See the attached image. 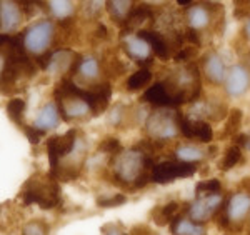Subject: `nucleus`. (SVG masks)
<instances>
[{
  "label": "nucleus",
  "mask_w": 250,
  "mask_h": 235,
  "mask_svg": "<svg viewBox=\"0 0 250 235\" xmlns=\"http://www.w3.org/2000/svg\"><path fill=\"white\" fill-rule=\"evenodd\" d=\"M114 164V184L134 190L145 189L152 182V170L155 167V159L142 153L137 149L124 150L112 160Z\"/></svg>",
  "instance_id": "1"
},
{
  "label": "nucleus",
  "mask_w": 250,
  "mask_h": 235,
  "mask_svg": "<svg viewBox=\"0 0 250 235\" xmlns=\"http://www.w3.org/2000/svg\"><path fill=\"white\" fill-rule=\"evenodd\" d=\"M23 205H39L43 210H52L62 205V193H60L59 180L48 173H34L23 184L20 192Z\"/></svg>",
  "instance_id": "2"
},
{
  "label": "nucleus",
  "mask_w": 250,
  "mask_h": 235,
  "mask_svg": "<svg viewBox=\"0 0 250 235\" xmlns=\"http://www.w3.org/2000/svg\"><path fill=\"white\" fill-rule=\"evenodd\" d=\"M22 34V42L25 47L27 54L34 55L35 59L45 55L48 52V47L52 45L55 37V25L52 20L42 19L29 25Z\"/></svg>",
  "instance_id": "3"
},
{
  "label": "nucleus",
  "mask_w": 250,
  "mask_h": 235,
  "mask_svg": "<svg viewBox=\"0 0 250 235\" xmlns=\"http://www.w3.org/2000/svg\"><path fill=\"white\" fill-rule=\"evenodd\" d=\"M142 102L154 105L155 108H177L187 102V95L168 77L167 80L152 84L142 95Z\"/></svg>",
  "instance_id": "4"
},
{
  "label": "nucleus",
  "mask_w": 250,
  "mask_h": 235,
  "mask_svg": "<svg viewBox=\"0 0 250 235\" xmlns=\"http://www.w3.org/2000/svg\"><path fill=\"white\" fill-rule=\"evenodd\" d=\"M145 132L148 139L164 142L173 139L179 130V110L177 108H155L145 122Z\"/></svg>",
  "instance_id": "5"
},
{
  "label": "nucleus",
  "mask_w": 250,
  "mask_h": 235,
  "mask_svg": "<svg viewBox=\"0 0 250 235\" xmlns=\"http://www.w3.org/2000/svg\"><path fill=\"white\" fill-rule=\"evenodd\" d=\"M79 135H80V132L77 128H70V130L67 133H63V135L48 137L45 147H47L48 162H50V169H55L62 160L74 155L80 140H82V137H79Z\"/></svg>",
  "instance_id": "6"
},
{
  "label": "nucleus",
  "mask_w": 250,
  "mask_h": 235,
  "mask_svg": "<svg viewBox=\"0 0 250 235\" xmlns=\"http://www.w3.org/2000/svg\"><path fill=\"white\" fill-rule=\"evenodd\" d=\"M197 170H199V165L185 164V162L180 160L159 162V164H155L154 170H152V182L165 185L180 179H188V177L195 175Z\"/></svg>",
  "instance_id": "7"
},
{
  "label": "nucleus",
  "mask_w": 250,
  "mask_h": 235,
  "mask_svg": "<svg viewBox=\"0 0 250 235\" xmlns=\"http://www.w3.org/2000/svg\"><path fill=\"white\" fill-rule=\"evenodd\" d=\"M222 10L219 3H208V2H193L190 7H187V23L188 28L195 32H202L205 28L213 25V20H215V12Z\"/></svg>",
  "instance_id": "8"
},
{
  "label": "nucleus",
  "mask_w": 250,
  "mask_h": 235,
  "mask_svg": "<svg viewBox=\"0 0 250 235\" xmlns=\"http://www.w3.org/2000/svg\"><path fill=\"white\" fill-rule=\"evenodd\" d=\"M179 130L187 140H195L199 144H210L213 140V130L207 120H192L179 110Z\"/></svg>",
  "instance_id": "9"
},
{
  "label": "nucleus",
  "mask_w": 250,
  "mask_h": 235,
  "mask_svg": "<svg viewBox=\"0 0 250 235\" xmlns=\"http://www.w3.org/2000/svg\"><path fill=\"white\" fill-rule=\"evenodd\" d=\"M224 202L225 200L222 195L195 198V200L188 204L187 215L188 218H192L193 222H197V224H204V222L215 217V214L219 212V209L222 207Z\"/></svg>",
  "instance_id": "10"
},
{
  "label": "nucleus",
  "mask_w": 250,
  "mask_h": 235,
  "mask_svg": "<svg viewBox=\"0 0 250 235\" xmlns=\"http://www.w3.org/2000/svg\"><path fill=\"white\" fill-rule=\"evenodd\" d=\"M83 100L88 104L92 112V117H97L104 113L108 108V104L112 100V85L110 82H99L90 85L83 92Z\"/></svg>",
  "instance_id": "11"
},
{
  "label": "nucleus",
  "mask_w": 250,
  "mask_h": 235,
  "mask_svg": "<svg viewBox=\"0 0 250 235\" xmlns=\"http://www.w3.org/2000/svg\"><path fill=\"white\" fill-rule=\"evenodd\" d=\"M227 212L230 218L232 230L240 232L245 218L250 215V193L237 192L227 200Z\"/></svg>",
  "instance_id": "12"
},
{
  "label": "nucleus",
  "mask_w": 250,
  "mask_h": 235,
  "mask_svg": "<svg viewBox=\"0 0 250 235\" xmlns=\"http://www.w3.org/2000/svg\"><path fill=\"white\" fill-rule=\"evenodd\" d=\"M122 50L130 57L134 62L140 65V68H148L152 62H154V57H152V48L145 42L144 39H140L139 35H130L128 39H125L122 42Z\"/></svg>",
  "instance_id": "13"
},
{
  "label": "nucleus",
  "mask_w": 250,
  "mask_h": 235,
  "mask_svg": "<svg viewBox=\"0 0 250 235\" xmlns=\"http://www.w3.org/2000/svg\"><path fill=\"white\" fill-rule=\"evenodd\" d=\"M25 17L22 2H0V30L3 35H14L15 28ZM27 19V17H25Z\"/></svg>",
  "instance_id": "14"
},
{
  "label": "nucleus",
  "mask_w": 250,
  "mask_h": 235,
  "mask_svg": "<svg viewBox=\"0 0 250 235\" xmlns=\"http://www.w3.org/2000/svg\"><path fill=\"white\" fill-rule=\"evenodd\" d=\"M225 92L230 97H240L249 90L250 87V72L249 68L242 64L230 67L227 70V77H225Z\"/></svg>",
  "instance_id": "15"
},
{
  "label": "nucleus",
  "mask_w": 250,
  "mask_h": 235,
  "mask_svg": "<svg viewBox=\"0 0 250 235\" xmlns=\"http://www.w3.org/2000/svg\"><path fill=\"white\" fill-rule=\"evenodd\" d=\"M137 35L150 45L154 55L159 57L160 60H168L172 57V43L164 37V34L152 30V28H142L137 32Z\"/></svg>",
  "instance_id": "16"
},
{
  "label": "nucleus",
  "mask_w": 250,
  "mask_h": 235,
  "mask_svg": "<svg viewBox=\"0 0 250 235\" xmlns=\"http://www.w3.org/2000/svg\"><path fill=\"white\" fill-rule=\"evenodd\" d=\"M202 68H204L205 79L212 85H220L225 82V77H227L225 64L217 52H208V54L204 57Z\"/></svg>",
  "instance_id": "17"
},
{
  "label": "nucleus",
  "mask_w": 250,
  "mask_h": 235,
  "mask_svg": "<svg viewBox=\"0 0 250 235\" xmlns=\"http://www.w3.org/2000/svg\"><path fill=\"white\" fill-rule=\"evenodd\" d=\"M150 20H154V10H152L150 5H145V3H142V5H134V9L127 15L125 22L120 25L122 35L130 34V32L140 28L145 22H150ZM140 30H142V28H140Z\"/></svg>",
  "instance_id": "18"
},
{
  "label": "nucleus",
  "mask_w": 250,
  "mask_h": 235,
  "mask_svg": "<svg viewBox=\"0 0 250 235\" xmlns=\"http://www.w3.org/2000/svg\"><path fill=\"white\" fill-rule=\"evenodd\" d=\"M182 210H184L182 202L172 200L164 205H155V207L150 210V218L159 227L170 225L177 217L182 215Z\"/></svg>",
  "instance_id": "19"
},
{
  "label": "nucleus",
  "mask_w": 250,
  "mask_h": 235,
  "mask_svg": "<svg viewBox=\"0 0 250 235\" xmlns=\"http://www.w3.org/2000/svg\"><path fill=\"white\" fill-rule=\"evenodd\" d=\"M59 120H60V112H59V107L55 104V100H50L43 105L42 108L39 110L37 113V119H35L34 125L42 132H48L52 128H55L59 125Z\"/></svg>",
  "instance_id": "20"
},
{
  "label": "nucleus",
  "mask_w": 250,
  "mask_h": 235,
  "mask_svg": "<svg viewBox=\"0 0 250 235\" xmlns=\"http://www.w3.org/2000/svg\"><path fill=\"white\" fill-rule=\"evenodd\" d=\"M77 75L80 77L82 82H87L90 85L99 84L97 80H99V77L102 75V67H100L99 59L94 55L82 57V59H80V64H79Z\"/></svg>",
  "instance_id": "21"
},
{
  "label": "nucleus",
  "mask_w": 250,
  "mask_h": 235,
  "mask_svg": "<svg viewBox=\"0 0 250 235\" xmlns=\"http://www.w3.org/2000/svg\"><path fill=\"white\" fill-rule=\"evenodd\" d=\"M172 235H207V230L202 224H197L192 218L179 215L170 224Z\"/></svg>",
  "instance_id": "22"
},
{
  "label": "nucleus",
  "mask_w": 250,
  "mask_h": 235,
  "mask_svg": "<svg viewBox=\"0 0 250 235\" xmlns=\"http://www.w3.org/2000/svg\"><path fill=\"white\" fill-rule=\"evenodd\" d=\"M208 153L202 150L199 145L193 144H182L175 149V157L177 160L185 162V164H195L199 165V162H202Z\"/></svg>",
  "instance_id": "23"
},
{
  "label": "nucleus",
  "mask_w": 250,
  "mask_h": 235,
  "mask_svg": "<svg viewBox=\"0 0 250 235\" xmlns=\"http://www.w3.org/2000/svg\"><path fill=\"white\" fill-rule=\"evenodd\" d=\"M45 10L62 23L72 19L75 12V5L74 2H45Z\"/></svg>",
  "instance_id": "24"
},
{
  "label": "nucleus",
  "mask_w": 250,
  "mask_h": 235,
  "mask_svg": "<svg viewBox=\"0 0 250 235\" xmlns=\"http://www.w3.org/2000/svg\"><path fill=\"white\" fill-rule=\"evenodd\" d=\"M152 82V70L150 68H140V70L134 72L125 82V88L128 92H139L147 87Z\"/></svg>",
  "instance_id": "25"
},
{
  "label": "nucleus",
  "mask_w": 250,
  "mask_h": 235,
  "mask_svg": "<svg viewBox=\"0 0 250 235\" xmlns=\"http://www.w3.org/2000/svg\"><path fill=\"white\" fill-rule=\"evenodd\" d=\"M242 162H244V153H242V147L239 145H232V147H229L227 150H225L224 157H222V160L219 162V170L222 172H229V170H232L233 167H237V165H240Z\"/></svg>",
  "instance_id": "26"
},
{
  "label": "nucleus",
  "mask_w": 250,
  "mask_h": 235,
  "mask_svg": "<svg viewBox=\"0 0 250 235\" xmlns=\"http://www.w3.org/2000/svg\"><path fill=\"white\" fill-rule=\"evenodd\" d=\"M242 119H244V112L240 108H232L230 113L227 115V122H225V127L222 128L219 139H229V137L239 135Z\"/></svg>",
  "instance_id": "27"
},
{
  "label": "nucleus",
  "mask_w": 250,
  "mask_h": 235,
  "mask_svg": "<svg viewBox=\"0 0 250 235\" xmlns=\"http://www.w3.org/2000/svg\"><path fill=\"white\" fill-rule=\"evenodd\" d=\"M105 9L112 20H115L120 27L125 22L127 15L130 14V10L134 9V3L128 2V0H124V2H105Z\"/></svg>",
  "instance_id": "28"
},
{
  "label": "nucleus",
  "mask_w": 250,
  "mask_h": 235,
  "mask_svg": "<svg viewBox=\"0 0 250 235\" xmlns=\"http://www.w3.org/2000/svg\"><path fill=\"white\" fill-rule=\"evenodd\" d=\"M25 108H27V102L25 99H20V97H14L7 102V113H9L10 120H14L15 125L19 127H23V115H25Z\"/></svg>",
  "instance_id": "29"
},
{
  "label": "nucleus",
  "mask_w": 250,
  "mask_h": 235,
  "mask_svg": "<svg viewBox=\"0 0 250 235\" xmlns=\"http://www.w3.org/2000/svg\"><path fill=\"white\" fill-rule=\"evenodd\" d=\"M212 195H222V184L217 179H207V180H200L195 185V197L202 198V197H212Z\"/></svg>",
  "instance_id": "30"
},
{
  "label": "nucleus",
  "mask_w": 250,
  "mask_h": 235,
  "mask_svg": "<svg viewBox=\"0 0 250 235\" xmlns=\"http://www.w3.org/2000/svg\"><path fill=\"white\" fill-rule=\"evenodd\" d=\"M97 150L100 153H105V155L110 157V160H114L115 157H119L120 153L124 152V147L117 137H105V139L99 144Z\"/></svg>",
  "instance_id": "31"
},
{
  "label": "nucleus",
  "mask_w": 250,
  "mask_h": 235,
  "mask_svg": "<svg viewBox=\"0 0 250 235\" xmlns=\"http://www.w3.org/2000/svg\"><path fill=\"white\" fill-rule=\"evenodd\" d=\"M127 202V195L125 193H114L110 197H99L97 198V207L100 209H114L120 207Z\"/></svg>",
  "instance_id": "32"
},
{
  "label": "nucleus",
  "mask_w": 250,
  "mask_h": 235,
  "mask_svg": "<svg viewBox=\"0 0 250 235\" xmlns=\"http://www.w3.org/2000/svg\"><path fill=\"white\" fill-rule=\"evenodd\" d=\"M22 235H48V225L43 220H30L23 225Z\"/></svg>",
  "instance_id": "33"
},
{
  "label": "nucleus",
  "mask_w": 250,
  "mask_h": 235,
  "mask_svg": "<svg viewBox=\"0 0 250 235\" xmlns=\"http://www.w3.org/2000/svg\"><path fill=\"white\" fill-rule=\"evenodd\" d=\"M23 132H25V137L29 139V142L32 145H37L40 144V140H42V137L45 135V132L39 130L35 125H23Z\"/></svg>",
  "instance_id": "34"
},
{
  "label": "nucleus",
  "mask_w": 250,
  "mask_h": 235,
  "mask_svg": "<svg viewBox=\"0 0 250 235\" xmlns=\"http://www.w3.org/2000/svg\"><path fill=\"white\" fill-rule=\"evenodd\" d=\"M197 55V48L193 47H185V48H180L179 52L175 54L173 59L177 60V62H185V64H190L192 59Z\"/></svg>",
  "instance_id": "35"
},
{
  "label": "nucleus",
  "mask_w": 250,
  "mask_h": 235,
  "mask_svg": "<svg viewBox=\"0 0 250 235\" xmlns=\"http://www.w3.org/2000/svg\"><path fill=\"white\" fill-rule=\"evenodd\" d=\"M102 235H130V234H125L122 230V225H117V224H107L102 227Z\"/></svg>",
  "instance_id": "36"
},
{
  "label": "nucleus",
  "mask_w": 250,
  "mask_h": 235,
  "mask_svg": "<svg viewBox=\"0 0 250 235\" xmlns=\"http://www.w3.org/2000/svg\"><path fill=\"white\" fill-rule=\"evenodd\" d=\"M130 235H157L155 232H152L150 229H148L147 225H137L132 229Z\"/></svg>",
  "instance_id": "37"
},
{
  "label": "nucleus",
  "mask_w": 250,
  "mask_h": 235,
  "mask_svg": "<svg viewBox=\"0 0 250 235\" xmlns=\"http://www.w3.org/2000/svg\"><path fill=\"white\" fill-rule=\"evenodd\" d=\"M244 34H245V37H247L249 42H250V19L247 20V23H245V27H244Z\"/></svg>",
  "instance_id": "38"
}]
</instances>
